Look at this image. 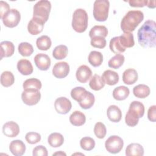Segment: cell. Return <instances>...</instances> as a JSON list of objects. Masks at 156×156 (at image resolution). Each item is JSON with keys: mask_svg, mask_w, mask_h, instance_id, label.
Returning <instances> with one entry per match:
<instances>
[{"mask_svg": "<svg viewBox=\"0 0 156 156\" xmlns=\"http://www.w3.org/2000/svg\"><path fill=\"white\" fill-rule=\"evenodd\" d=\"M138 41L144 48H155L156 45V23L153 20H147L137 32Z\"/></svg>", "mask_w": 156, "mask_h": 156, "instance_id": "cell-1", "label": "cell"}, {"mask_svg": "<svg viewBox=\"0 0 156 156\" xmlns=\"http://www.w3.org/2000/svg\"><path fill=\"white\" fill-rule=\"evenodd\" d=\"M144 19V14L140 10H130L122 18L121 29L124 33L132 32Z\"/></svg>", "mask_w": 156, "mask_h": 156, "instance_id": "cell-2", "label": "cell"}, {"mask_svg": "<svg viewBox=\"0 0 156 156\" xmlns=\"http://www.w3.org/2000/svg\"><path fill=\"white\" fill-rule=\"evenodd\" d=\"M88 16L87 12L82 9H76L73 15L72 27L78 33H82L88 27Z\"/></svg>", "mask_w": 156, "mask_h": 156, "instance_id": "cell-3", "label": "cell"}, {"mask_svg": "<svg viewBox=\"0 0 156 156\" xmlns=\"http://www.w3.org/2000/svg\"><path fill=\"white\" fill-rule=\"evenodd\" d=\"M51 9V4L47 0L38 1L33 8V17L43 21L44 23L48 21Z\"/></svg>", "mask_w": 156, "mask_h": 156, "instance_id": "cell-4", "label": "cell"}, {"mask_svg": "<svg viewBox=\"0 0 156 156\" xmlns=\"http://www.w3.org/2000/svg\"><path fill=\"white\" fill-rule=\"evenodd\" d=\"M110 2L107 0H96L93 5V16L94 19L100 22L107 20Z\"/></svg>", "mask_w": 156, "mask_h": 156, "instance_id": "cell-5", "label": "cell"}, {"mask_svg": "<svg viewBox=\"0 0 156 156\" xmlns=\"http://www.w3.org/2000/svg\"><path fill=\"white\" fill-rule=\"evenodd\" d=\"M1 19L5 26L13 28L19 24L21 20V14L18 10L12 9L5 13Z\"/></svg>", "mask_w": 156, "mask_h": 156, "instance_id": "cell-6", "label": "cell"}, {"mask_svg": "<svg viewBox=\"0 0 156 156\" xmlns=\"http://www.w3.org/2000/svg\"><path fill=\"white\" fill-rule=\"evenodd\" d=\"M124 141L122 139L117 135L110 136L105 143L106 150L111 154L119 153L122 149Z\"/></svg>", "mask_w": 156, "mask_h": 156, "instance_id": "cell-7", "label": "cell"}, {"mask_svg": "<svg viewBox=\"0 0 156 156\" xmlns=\"http://www.w3.org/2000/svg\"><path fill=\"white\" fill-rule=\"evenodd\" d=\"M21 99L23 102L27 105H34L38 104L41 99V93L38 90L26 89L21 93Z\"/></svg>", "mask_w": 156, "mask_h": 156, "instance_id": "cell-8", "label": "cell"}, {"mask_svg": "<svg viewBox=\"0 0 156 156\" xmlns=\"http://www.w3.org/2000/svg\"><path fill=\"white\" fill-rule=\"evenodd\" d=\"M54 107L58 113L65 115L71 110L72 104L68 98L65 97H60L55 101Z\"/></svg>", "mask_w": 156, "mask_h": 156, "instance_id": "cell-9", "label": "cell"}, {"mask_svg": "<svg viewBox=\"0 0 156 156\" xmlns=\"http://www.w3.org/2000/svg\"><path fill=\"white\" fill-rule=\"evenodd\" d=\"M52 74L58 79L66 77L69 73V65L66 62L56 63L52 68Z\"/></svg>", "mask_w": 156, "mask_h": 156, "instance_id": "cell-10", "label": "cell"}, {"mask_svg": "<svg viewBox=\"0 0 156 156\" xmlns=\"http://www.w3.org/2000/svg\"><path fill=\"white\" fill-rule=\"evenodd\" d=\"M34 62L36 66L41 71L48 70L51 63L49 57L47 54L43 53H39L35 56Z\"/></svg>", "mask_w": 156, "mask_h": 156, "instance_id": "cell-11", "label": "cell"}, {"mask_svg": "<svg viewBox=\"0 0 156 156\" xmlns=\"http://www.w3.org/2000/svg\"><path fill=\"white\" fill-rule=\"evenodd\" d=\"M91 76L92 71L91 69L85 65L80 66L76 73L77 80L82 83H86L91 78Z\"/></svg>", "mask_w": 156, "mask_h": 156, "instance_id": "cell-12", "label": "cell"}, {"mask_svg": "<svg viewBox=\"0 0 156 156\" xmlns=\"http://www.w3.org/2000/svg\"><path fill=\"white\" fill-rule=\"evenodd\" d=\"M44 24V23L43 21L33 17L28 23L27 30L31 35H38L43 31Z\"/></svg>", "mask_w": 156, "mask_h": 156, "instance_id": "cell-13", "label": "cell"}, {"mask_svg": "<svg viewBox=\"0 0 156 156\" xmlns=\"http://www.w3.org/2000/svg\"><path fill=\"white\" fill-rule=\"evenodd\" d=\"M2 132L6 136L13 138L19 134L20 127L15 122L9 121L3 125Z\"/></svg>", "mask_w": 156, "mask_h": 156, "instance_id": "cell-14", "label": "cell"}, {"mask_svg": "<svg viewBox=\"0 0 156 156\" xmlns=\"http://www.w3.org/2000/svg\"><path fill=\"white\" fill-rule=\"evenodd\" d=\"M9 149L13 155L21 156L26 151V145L21 140H15L10 143Z\"/></svg>", "mask_w": 156, "mask_h": 156, "instance_id": "cell-15", "label": "cell"}, {"mask_svg": "<svg viewBox=\"0 0 156 156\" xmlns=\"http://www.w3.org/2000/svg\"><path fill=\"white\" fill-rule=\"evenodd\" d=\"M107 115L108 119L113 122H118L122 118V112L120 108L115 105H110L107 110Z\"/></svg>", "mask_w": 156, "mask_h": 156, "instance_id": "cell-16", "label": "cell"}, {"mask_svg": "<svg viewBox=\"0 0 156 156\" xmlns=\"http://www.w3.org/2000/svg\"><path fill=\"white\" fill-rule=\"evenodd\" d=\"M18 71L23 75L28 76L33 73L34 68L31 62L27 59L20 60L16 65Z\"/></svg>", "mask_w": 156, "mask_h": 156, "instance_id": "cell-17", "label": "cell"}, {"mask_svg": "<svg viewBox=\"0 0 156 156\" xmlns=\"http://www.w3.org/2000/svg\"><path fill=\"white\" fill-rule=\"evenodd\" d=\"M101 78L104 80V83L108 85H115L119 81L118 74L110 69L105 70L102 73Z\"/></svg>", "mask_w": 156, "mask_h": 156, "instance_id": "cell-18", "label": "cell"}, {"mask_svg": "<svg viewBox=\"0 0 156 156\" xmlns=\"http://www.w3.org/2000/svg\"><path fill=\"white\" fill-rule=\"evenodd\" d=\"M138 73L133 68L126 69L122 74V81L125 84L132 85L138 80Z\"/></svg>", "mask_w": 156, "mask_h": 156, "instance_id": "cell-19", "label": "cell"}, {"mask_svg": "<svg viewBox=\"0 0 156 156\" xmlns=\"http://www.w3.org/2000/svg\"><path fill=\"white\" fill-rule=\"evenodd\" d=\"M15 51V46L12 42L3 41L1 43V60L3 57H11Z\"/></svg>", "mask_w": 156, "mask_h": 156, "instance_id": "cell-20", "label": "cell"}, {"mask_svg": "<svg viewBox=\"0 0 156 156\" xmlns=\"http://www.w3.org/2000/svg\"><path fill=\"white\" fill-rule=\"evenodd\" d=\"M126 155L127 156H143L144 149L139 143H131L126 149Z\"/></svg>", "mask_w": 156, "mask_h": 156, "instance_id": "cell-21", "label": "cell"}, {"mask_svg": "<svg viewBox=\"0 0 156 156\" xmlns=\"http://www.w3.org/2000/svg\"><path fill=\"white\" fill-rule=\"evenodd\" d=\"M129 89L126 86H119L113 91V98L117 101L125 100L129 95Z\"/></svg>", "mask_w": 156, "mask_h": 156, "instance_id": "cell-22", "label": "cell"}, {"mask_svg": "<svg viewBox=\"0 0 156 156\" xmlns=\"http://www.w3.org/2000/svg\"><path fill=\"white\" fill-rule=\"evenodd\" d=\"M150 88L144 84H139L133 88V93L138 98H146L150 94Z\"/></svg>", "mask_w": 156, "mask_h": 156, "instance_id": "cell-23", "label": "cell"}, {"mask_svg": "<svg viewBox=\"0 0 156 156\" xmlns=\"http://www.w3.org/2000/svg\"><path fill=\"white\" fill-rule=\"evenodd\" d=\"M85 121V115L80 111H74L69 116V122L74 126H81Z\"/></svg>", "mask_w": 156, "mask_h": 156, "instance_id": "cell-24", "label": "cell"}, {"mask_svg": "<svg viewBox=\"0 0 156 156\" xmlns=\"http://www.w3.org/2000/svg\"><path fill=\"white\" fill-rule=\"evenodd\" d=\"M88 60L89 63L94 67L101 65L103 62V55L101 52L96 51H91L88 55Z\"/></svg>", "mask_w": 156, "mask_h": 156, "instance_id": "cell-25", "label": "cell"}, {"mask_svg": "<svg viewBox=\"0 0 156 156\" xmlns=\"http://www.w3.org/2000/svg\"><path fill=\"white\" fill-rule=\"evenodd\" d=\"M48 142L51 147H58L63 144L64 138L63 136L60 133H52L48 138Z\"/></svg>", "mask_w": 156, "mask_h": 156, "instance_id": "cell-26", "label": "cell"}, {"mask_svg": "<svg viewBox=\"0 0 156 156\" xmlns=\"http://www.w3.org/2000/svg\"><path fill=\"white\" fill-rule=\"evenodd\" d=\"M119 37L120 43L124 48H132L134 46L135 41L133 35L131 32H125Z\"/></svg>", "mask_w": 156, "mask_h": 156, "instance_id": "cell-27", "label": "cell"}, {"mask_svg": "<svg viewBox=\"0 0 156 156\" xmlns=\"http://www.w3.org/2000/svg\"><path fill=\"white\" fill-rule=\"evenodd\" d=\"M94 101L95 98L93 94L87 91V93L85 94L83 99L79 102V104L81 108L87 110L90 108L94 105Z\"/></svg>", "mask_w": 156, "mask_h": 156, "instance_id": "cell-28", "label": "cell"}, {"mask_svg": "<svg viewBox=\"0 0 156 156\" xmlns=\"http://www.w3.org/2000/svg\"><path fill=\"white\" fill-rule=\"evenodd\" d=\"M107 35L108 30L104 26H94L89 32V36L91 38L94 37H102L105 38Z\"/></svg>", "mask_w": 156, "mask_h": 156, "instance_id": "cell-29", "label": "cell"}, {"mask_svg": "<svg viewBox=\"0 0 156 156\" xmlns=\"http://www.w3.org/2000/svg\"><path fill=\"white\" fill-rule=\"evenodd\" d=\"M52 44L51 38L47 35H42L38 38L36 41V45L38 49L41 51L48 50Z\"/></svg>", "mask_w": 156, "mask_h": 156, "instance_id": "cell-30", "label": "cell"}, {"mask_svg": "<svg viewBox=\"0 0 156 156\" xmlns=\"http://www.w3.org/2000/svg\"><path fill=\"white\" fill-rule=\"evenodd\" d=\"M109 48L111 51L116 54L122 53L126 51V48L122 47L120 43L119 37H115L110 40Z\"/></svg>", "mask_w": 156, "mask_h": 156, "instance_id": "cell-31", "label": "cell"}, {"mask_svg": "<svg viewBox=\"0 0 156 156\" xmlns=\"http://www.w3.org/2000/svg\"><path fill=\"white\" fill-rule=\"evenodd\" d=\"M105 84V83L101 77L98 74L93 75L89 82L90 87L94 91H99L102 89L104 87Z\"/></svg>", "mask_w": 156, "mask_h": 156, "instance_id": "cell-32", "label": "cell"}, {"mask_svg": "<svg viewBox=\"0 0 156 156\" xmlns=\"http://www.w3.org/2000/svg\"><path fill=\"white\" fill-rule=\"evenodd\" d=\"M139 119L140 117L135 112L129 109L125 116V122L127 126L135 127L138 124Z\"/></svg>", "mask_w": 156, "mask_h": 156, "instance_id": "cell-33", "label": "cell"}, {"mask_svg": "<svg viewBox=\"0 0 156 156\" xmlns=\"http://www.w3.org/2000/svg\"><path fill=\"white\" fill-rule=\"evenodd\" d=\"M68 49L66 46L60 44L57 46L52 51V56L56 60H62L65 58L68 54Z\"/></svg>", "mask_w": 156, "mask_h": 156, "instance_id": "cell-34", "label": "cell"}, {"mask_svg": "<svg viewBox=\"0 0 156 156\" xmlns=\"http://www.w3.org/2000/svg\"><path fill=\"white\" fill-rule=\"evenodd\" d=\"M124 60L125 57L122 54H116L109 60L108 62V65L110 68H112L113 69H118L123 65Z\"/></svg>", "mask_w": 156, "mask_h": 156, "instance_id": "cell-35", "label": "cell"}, {"mask_svg": "<svg viewBox=\"0 0 156 156\" xmlns=\"http://www.w3.org/2000/svg\"><path fill=\"white\" fill-rule=\"evenodd\" d=\"M15 82V77L12 72L5 71L1 75V83L5 87H10Z\"/></svg>", "mask_w": 156, "mask_h": 156, "instance_id": "cell-36", "label": "cell"}, {"mask_svg": "<svg viewBox=\"0 0 156 156\" xmlns=\"http://www.w3.org/2000/svg\"><path fill=\"white\" fill-rule=\"evenodd\" d=\"M41 81L35 78H30L26 79L23 84V87L24 90L26 89H36L40 90L41 88Z\"/></svg>", "mask_w": 156, "mask_h": 156, "instance_id": "cell-37", "label": "cell"}, {"mask_svg": "<svg viewBox=\"0 0 156 156\" xmlns=\"http://www.w3.org/2000/svg\"><path fill=\"white\" fill-rule=\"evenodd\" d=\"M18 49L20 54L24 57H29L34 52V48L32 45L27 42H22L20 43Z\"/></svg>", "mask_w": 156, "mask_h": 156, "instance_id": "cell-38", "label": "cell"}, {"mask_svg": "<svg viewBox=\"0 0 156 156\" xmlns=\"http://www.w3.org/2000/svg\"><path fill=\"white\" fill-rule=\"evenodd\" d=\"M87 91L85 88L82 87H77L74 88L71 91V98L76 101L77 102H79L84 97Z\"/></svg>", "mask_w": 156, "mask_h": 156, "instance_id": "cell-39", "label": "cell"}, {"mask_svg": "<svg viewBox=\"0 0 156 156\" xmlns=\"http://www.w3.org/2000/svg\"><path fill=\"white\" fill-rule=\"evenodd\" d=\"M80 146L85 151H91L95 146L94 140L89 136L83 137L80 141Z\"/></svg>", "mask_w": 156, "mask_h": 156, "instance_id": "cell-40", "label": "cell"}, {"mask_svg": "<svg viewBox=\"0 0 156 156\" xmlns=\"http://www.w3.org/2000/svg\"><path fill=\"white\" fill-rule=\"evenodd\" d=\"M129 109L135 112L138 115L140 118H142L144 114V106L140 101H134L132 102L129 105Z\"/></svg>", "mask_w": 156, "mask_h": 156, "instance_id": "cell-41", "label": "cell"}, {"mask_svg": "<svg viewBox=\"0 0 156 156\" xmlns=\"http://www.w3.org/2000/svg\"><path fill=\"white\" fill-rule=\"evenodd\" d=\"M94 133L97 138L99 139L104 138L107 133L105 126L101 122H96L94 127Z\"/></svg>", "mask_w": 156, "mask_h": 156, "instance_id": "cell-42", "label": "cell"}, {"mask_svg": "<svg viewBox=\"0 0 156 156\" xmlns=\"http://www.w3.org/2000/svg\"><path fill=\"white\" fill-rule=\"evenodd\" d=\"M90 44L94 48L102 49L106 46V40L102 37H94L91 38Z\"/></svg>", "mask_w": 156, "mask_h": 156, "instance_id": "cell-43", "label": "cell"}, {"mask_svg": "<svg viewBox=\"0 0 156 156\" xmlns=\"http://www.w3.org/2000/svg\"><path fill=\"white\" fill-rule=\"evenodd\" d=\"M26 141L31 144H34L38 143L41 140V135L38 133L30 132L26 133L25 136Z\"/></svg>", "mask_w": 156, "mask_h": 156, "instance_id": "cell-44", "label": "cell"}, {"mask_svg": "<svg viewBox=\"0 0 156 156\" xmlns=\"http://www.w3.org/2000/svg\"><path fill=\"white\" fill-rule=\"evenodd\" d=\"M48 154L46 148L42 145L37 146L33 149L32 155L34 156H48Z\"/></svg>", "mask_w": 156, "mask_h": 156, "instance_id": "cell-45", "label": "cell"}, {"mask_svg": "<svg viewBox=\"0 0 156 156\" xmlns=\"http://www.w3.org/2000/svg\"><path fill=\"white\" fill-rule=\"evenodd\" d=\"M148 1L147 0H130L129 1L130 6L133 7H143L146 6Z\"/></svg>", "mask_w": 156, "mask_h": 156, "instance_id": "cell-46", "label": "cell"}, {"mask_svg": "<svg viewBox=\"0 0 156 156\" xmlns=\"http://www.w3.org/2000/svg\"><path fill=\"white\" fill-rule=\"evenodd\" d=\"M147 118L151 122H155L156 121V105L151 106L147 111Z\"/></svg>", "mask_w": 156, "mask_h": 156, "instance_id": "cell-47", "label": "cell"}, {"mask_svg": "<svg viewBox=\"0 0 156 156\" xmlns=\"http://www.w3.org/2000/svg\"><path fill=\"white\" fill-rule=\"evenodd\" d=\"M10 10L9 5L3 1H0V17L2 18L3 15Z\"/></svg>", "mask_w": 156, "mask_h": 156, "instance_id": "cell-48", "label": "cell"}, {"mask_svg": "<svg viewBox=\"0 0 156 156\" xmlns=\"http://www.w3.org/2000/svg\"><path fill=\"white\" fill-rule=\"evenodd\" d=\"M147 6L149 8H151V9H154V8H155V6H156V5H155V1H148Z\"/></svg>", "mask_w": 156, "mask_h": 156, "instance_id": "cell-49", "label": "cell"}, {"mask_svg": "<svg viewBox=\"0 0 156 156\" xmlns=\"http://www.w3.org/2000/svg\"><path fill=\"white\" fill-rule=\"evenodd\" d=\"M52 155H65V156H66V154L65 152H62V151H59V152H55V153L53 154Z\"/></svg>", "mask_w": 156, "mask_h": 156, "instance_id": "cell-50", "label": "cell"}]
</instances>
